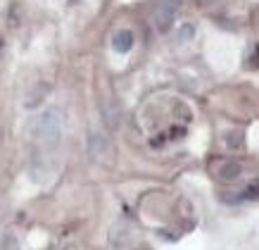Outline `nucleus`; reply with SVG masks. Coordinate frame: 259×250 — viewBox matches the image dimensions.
<instances>
[{
    "label": "nucleus",
    "mask_w": 259,
    "mask_h": 250,
    "mask_svg": "<svg viewBox=\"0 0 259 250\" xmlns=\"http://www.w3.org/2000/svg\"><path fill=\"white\" fill-rule=\"evenodd\" d=\"M62 131H64V117L57 108L43 110L29 124V133H31L33 143H38L40 148L48 150L57 148V143L62 141Z\"/></svg>",
    "instance_id": "obj_1"
},
{
    "label": "nucleus",
    "mask_w": 259,
    "mask_h": 250,
    "mask_svg": "<svg viewBox=\"0 0 259 250\" xmlns=\"http://www.w3.org/2000/svg\"><path fill=\"white\" fill-rule=\"evenodd\" d=\"M181 10V0H157L155 5V12H152V19H155V26L159 31H169L171 24L176 22Z\"/></svg>",
    "instance_id": "obj_2"
},
{
    "label": "nucleus",
    "mask_w": 259,
    "mask_h": 250,
    "mask_svg": "<svg viewBox=\"0 0 259 250\" xmlns=\"http://www.w3.org/2000/svg\"><path fill=\"white\" fill-rule=\"evenodd\" d=\"M240 174H243V164L236 162V160H221L217 164V176L221 181H236Z\"/></svg>",
    "instance_id": "obj_3"
},
{
    "label": "nucleus",
    "mask_w": 259,
    "mask_h": 250,
    "mask_svg": "<svg viewBox=\"0 0 259 250\" xmlns=\"http://www.w3.org/2000/svg\"><path fill=\"white\" fill-rule=\"evenodd\" d=\"M112 48H114L117 53H128V50L134 48V31H128V29L117 31L114 39H112Z\"/></svg>",
    "instance_id": "obj_4"
},
{
    "label": "nucleus",
    "mask_w": 259,
    "mask_h": 250,
    "mask_svg": "<svg viewBox=\"0 0 259 250\" xmlns=\"http://www.w3.org/2000/svg\"><path fill=\"white\" fill-rule=\"evenodd\" d=\"M254 198H259V181L257 184H250V186L245 188L243 193L238 196V200H254Z\"/></svg>",
    "instance_id": "obj_5"
},
{
    "label": "nucleus",
    "mask_w": 259,
    "mask_h": 250,
    "mask_svg": "<svg viewBox=\"0 0 259 250\" xmlns=\"http://www.w3.org/2000/svg\"><path fill=\"white\" fill-rule=\"evenodd\" d=\"M181 36H183V41H188L190 36H193V26H183V33H181Z\"/></svg>",
    "instance_id": "obj_6"
},
{
    "label": "nucleus",
    "mask_w": 259,
    "mask_h": 250,
    "mask_svg": "<svg viewBox=\"0 0 259 250\" xmlns=\"http://www.w3.org/2000/svg\"><path fill=\"white\" fill-rule=\"evenodd\" d=\"M252 67H254V64H257V67H259V48H257V50H254V60H252Z\"/></svg>",
    "instance_id": "obj_7"
}]
</instances>
